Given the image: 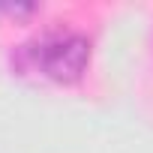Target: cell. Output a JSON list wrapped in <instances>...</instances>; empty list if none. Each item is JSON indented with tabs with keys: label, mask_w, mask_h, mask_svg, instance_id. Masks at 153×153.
Wrapping results in <instances>:
<instances>
[{
	"label": "cell",
	"mask_w": 153,
	"mask_h": 153,
	"mask_svg": "<svg viewBox=\"0 0 153 153\" xmlns=\"http://www.w3.org/2000/svg\"><path fill=\"white\" fill-rule=\"evenodd\" d=\"M93 45L81 30L51 27L18 48V66L54 84H75L90 66Z\"/></svg>",
	"instance_id": "1"
},
{
	"label": "cell",
	"mask_w": 153,
	"mask_h": 153,
	"mask_svg": "<svg viewBox=\"0 0 153 153\" xmlns=\"http://www.w3.org/2000/svg\"><path fill=\"white\" fill-rule=\"evenodd\" d=\"M36 9H39L36 3H0V12L15 15V18H21V15H33Z\"/></svg>",
	"instance_id": "2"
}]
</instances>
